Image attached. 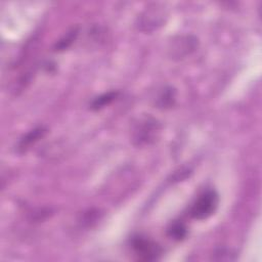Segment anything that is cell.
I'll return each instance as SVG.
<instances>
[{
    "instance_id": "cell-5",
    "label": "cell",
    "mask_w": 262,
    "mask_h": 262,
    "mask_svg": "<svg viewBox=\"0 0 262 262\" xmlns=\"http://www.w3.org/2000/svg\"><path fill=\"white\" fill-rule=\"evenodd\" d=\"M198 46V39L193 36H181L178 37L177 40L172 42V46L170 48L172 58H183L188 55L192 51L195 50Z\"/></svg>"
},
{
    "instance_id": "cell-10",
    "label": "cell",
    "mask_w": 262,
    "mask_h": 262,
    "mask_svg": "<svg viewBox=\"0 0 262 262\" xmlns=\"http://www.w3.org/2000/svg\"><path fill=\"white\" fill-rule=\"evenodd\" d=\"M78 35V28H73L70 32H68V34L61 38L55 45H54V50L55 51H61L67 49L76 39Z\"/></svg>"
},
{
    "instance_id": "cell-4",
    "label": "cell",
    "mask_w": 262,
    "mask_h": 262,
    "mask_svg": "<svg viewBox=\"0 0 262 262\" xmlns=\"http://www.w3.org/2000/svg\"><path fill=\"white\" fill-rule=\"evenodd\" d=\"M164 16L165 11L163 7L155 5L154 7H151V9H147L141 14L138 21V28L145 32L152 31L158 27L162 26V24L164 23Z\"/></svg>"
},
{
    "instance_id": "cell-7",
    "label": "cell",
    "mask_w": 262,
    "mask_h": 262,
    "mask_svg": "<svg viewBox=\"0 0 262 262\" xmlns=\"http://www.w3.org/2000/svg\"><path fill=\"white\" fill-rule=\"evenodd\" d=\"M176 99V90L171 86L165 87L159 94L156 104L159 108H169L174 105Z\"/></svg>"
},
{
    "instance_id": "cell-1",
    "label": "cell",
    "mask_w": 262,
    "mask_h": 262,
    "mask_svg": "<svg viewBox=\"0 0 262 262\" xmlns=\"http://www.w3.org/2000/svg\"><path fill=\"white\" fill-rule=\"evenodd\" d=\"M219 203L218 193L214 189H209L203 192L193 203L190 209V215L198 220L209 218L216 211Z\"/></svg>"
},
{
    "instance_id": "cell-3",
    "label": "cell",
    "mask_w": 262,
    "mask_h": 262,
    "mask_svg": "<svg viewBox=\"0 0 262 262\" xmlns=\"http://www.w3.org/2000/svg\"><path fill=\"white\" fill-rule=\"evenodd\" d=\"M131 247L138 259L142 261H156L162 255V248L157 243L142 236L133 237Z\"/></svg>"
},
{
    "instance_id": "cell-6",
    "label": "cell",
    "mask_w": 262,
    "mask_h": 262,
    "mask_svg": "<svg viewBox=\"0 0 262 262\" xmlns=\"http://www.w3.org/2000/svg\"><path fill=\"white\" fill-rule=\"evenodd\" d=\"M47 132V129L43 126H39L34 128L33 130L29 131L26 135H24L17 144V150L19 152L26 151L32 144H34L36 141H38L40 138H42Z\"/></svg>"
},
{
    "instance_id": "cell-9",
    "label": "cell",
    "mask_w": 262,
    "mask_h": 262,
    "mask_svg": "<svg viewBox=\"0 0 262 262\" xmlns=\"http://www.w3.org/2000/svg\"><path fill=\"white\" fill-rule=\"evenodd\" d=\"M167 233L172 239L182 241L187 234V227L181 221H175L168 227Z\"/></svg>"
},
{
    "instance_id": "cell-8",
    "label": "cell",
    "mask_w": 262,
    "mask_h": 262,
    "mask_svg": "<svg viewBox=\"0 0 262 262\" xmlns=\"http://www.w3.org/2000/svg\"><path fill=\"white\" fill-rule=\"evenodd\" d=\"M119 95L118 91H110L107 93H103L97 97H95L91 104H90V108L93 111H98L102 107H104L105 105L110 104L113 100H115L117 98V96Z\"/></svg>"
},
{
    "instance_id": "cell-2",
    "label": "cell",
    "mask_w": 262,
    "mask_h": 262,
    "mask_svg": "<svg viewBox=\"0 0 262 262\" xmlns=\"http://www.w3.org/2000/svg\"><path fill=\"white\" fill-rule=\"evenodd\" d=\"M161 128L160 123L152 117L147 116L139 119L133 131V141L136 145L152 142Z\"/></svg>"
},
{
    "instance_id": "cell-11",
    "label": "cell",
    "mask_w": 262,
    "mask_h": 262,
    "mask_svg": "<svg viewBox=\"0 0 262 262\" xmlns=\"http://www.w3.org/2000/svg\"><path fill=\"white\" fill-rule=\"evenodd\" d=\"M214 260H221V261H226V260H234L235 256L234 254L231 253V251H228L226 249H218L214 253Z\"/></svg>"
}]
</instances>
